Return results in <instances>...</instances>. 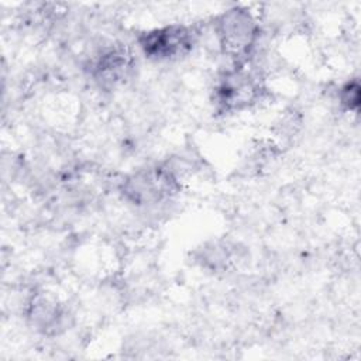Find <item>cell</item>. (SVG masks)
<instances>
[{"label":"cell","instance_id":"6da1fadb","mask_svg":"<svg viewBox=\"0 0 361 361\" xmlns=\"http://www.w3.org/2000/svg\"><path fill=\"white\" fill-rule=\"evenodd\" d=\"M217 38L223 52L235 62H243L254 49L259 25L254 16L244 8H233L217 20Z\"/></svg>","mask_w":361,"mask_h":361},{"label":"cell","instance_id":"7a4b0ae2","mask_svg":"<svg viewBox=\"0 0 361 361\" xmlns=\"http://www.w3.org/2000/svg\"><path fill=\"white\" fill-rule=\"evenodd\" d=\"M178 190L176 178L165 168H147L123 183V193L134 204H152L169 199Z\"/></svg>","mask_w":361,"mask_h":361},{"label":"cell","instance_id":"3957f363","mask_svg":"<svg viewBox=\"0 0 361 361\" xmlns=\"http://www.w3.org/2000/svg\"><path fill=\"white\" fill-rule=\"evenodd\" d=\"M145 56L157 61H169L186 55L195 44V32L190 27L172 24L144 32L138 38Z\"/></svg>","mask_w":361,"mask_h":361},{"label":"cell","instance_id":"277c9868","mask_svg":"<svg viewBox=\"0 0 361 361\" xmlns=\"http://www.w3.org/2000/svg\"><path fill=\"white\" fill-rule=\"evenodd\" d=\"M259 82L241 69L227 72L216 87V102L224 111L243 110L259 97Z\"/></svg>","mask_w":361,"mask_h":361},{"label":"cell","instance_id":"5b68a950","mask_svg":"<svg viewBox=\"0 0 361 361\" xmlns=\"http://www.w3.org/2000/svg\"><path fill=\"white\" fill-rule=\"evenodd\" d=\"M92 68V73L100 85L116 86L131 73L133 55L126 47H113L102 52Z\"/></svg>","mask_w":361,"mask_h":361},{"label":"cell","instance_id":"8992f818","mask_svg":"<svg viewBox=\"0 0 361 361\" xmlns=\"http://www.w3.org/2000/svg\"><path fill=\"white\" fill-rule=\"evenodd\" d=\"M358 100H360V86L358 82H348L341 87L340 92V102L343 106H345L348 110H357L358 109Z\"/></svg>","mask_w":361,"mask_h":361}]
</instances>
